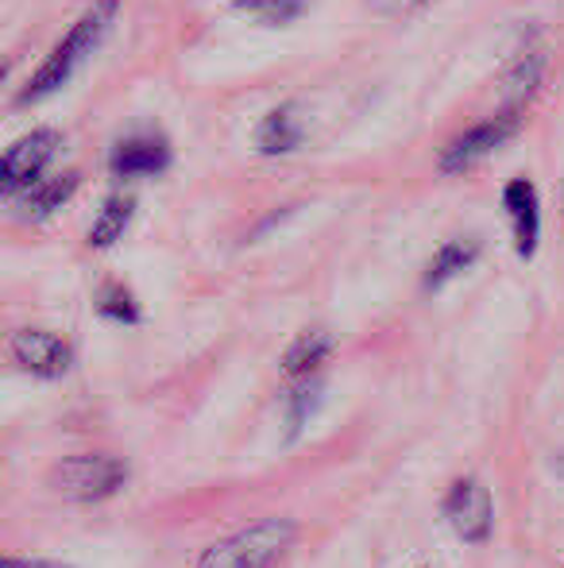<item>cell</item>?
Here are the masks:
<instances>
[{
	"instance_id": "17",
	"label": "cell",
	"mask_w": 564,
	"mask_h": 568,
	"mask_svg": "<svg viewBox=\"0 0 564 568\" xmlns=\"http://www.w3.org/2000/svg\"><path fill=\"white\" fill-rule=\"evenodd\" d=\"M236 12L252 16L256 23H267V28H283V23L298 20L301 16V0H233Z\"/></svg>"
},
{
	"instance_id": "19",
	"label": "cell",
	"mask_w": 564,
	"mask_h": 568,
	"mask_svg": "<svg viewBox=\"0 0 564 568\" xmlns=\"http://www.w3.org/2000/svg\"><path fill=\"white\" fill-rule=\"evenodd\" d=\"M429 0H368V8L376 16H410V12H418V8H425Z\"/></svg>"
},
{
	"instance_id": "18",
	"label": "cell",
	"mask_w": 564,
	"mask_h": 568,
	"mask_svg": "<svg viewBox=\"0 0 564 568\" xmlns=\"http://www.w3.org/2000/svg\"><path fill=\"white\" fill-rule=\"evenodd\" d=\"M317 403H321V379H306L290 395V418H286V437H290V442L301 434V426H306L309 414L317 410Z\"/></svg>"
},
{
	"instance_id": "8",
	"label": "cell",
	"mask_w": 564,
	"mask_h": 568,
	"mask_svg": "<svg viewBox=\"0 0 564 568\" xmlns=\"http://www.w3.org/2000/svg\"><path fill=\"white\" fill-rule=\"evenodd\" d=\"M12 356L35 379H62L70 372V364H74V348L47 329H16Z\"/></svg>"
},
{
	"instance_id": "12",
	"label": "cell",
	"mask_w": 564,
	"mask_h": 568,
	"mask_svg": "<svg viewBox=\"0 0 564 568\" xmlns=\"http://www.w3.org/2000/svg\"><path fill=\"white\" fill-rule=\"evenodd\" d=\"M82 186V174L78 171H62L54 179H43L39 186H31L28 194L20 197V217L23 221H47L70 202Z\"/></svg>"
},
{
	"instance_id": "16",
	"label": "cell",
	"mask_w": 564,
	"mask_h": 568,
	"mask_svg": "<svg viewBox=\"0 0 564 568\" xmlns=\"http://www.w3.org/2000/svg\"><path fill=\"white\" fill-rule=\"evenodd\" d=\"M98 314L116 325H140V302L124 283H105L98 294Z\"/></svg>"
},
{
	"instance_id": "20",
	"label": "cell",
	"mask_w": 564,
	"mask_h": 568,
	"mask_svg": "<svg viewBox=\"0 0 564 568\" xmlns=\"http://www.w3.org/2000/svg\"><path fill=\"white\" fill-rule=\"evenodd\" d=\"M0 568H70V565H59V561H35V557H4Z\"/></svg>"
},
{
	"instance_id": "2",
	"label": "cell",
	"mask_w": 564,
	"mask_h": 568,
	"mask_svg": "<svg viewBox=\"0 0 564 568\" xmlns=\"http://www.w3.org/2000/svg\"><path fill=\"white\" fill-rule=\"evenodd\" d=\"M298 538V526L290 518H264L233 538L205 549L197 568H271Z\"/></svg>"
},
{
	"instance_id": "14",
	"label": "cell",
	"mask_w": 564,
	"mask_h": 568,
	"mask_svg": "<svg viewBox=\"0 0 564 568\" xmlns=\"http://www.w3.org/2000/svg\"><path fill=\"white\" fill-rule=\"evenodd\" d=\"M480 260V240H449V244H441L433 252V260H429L425 275H422V286L425 291H441L449 278H457L460 271H468L472 263Z\"/></svg>"
},
{
	"instance_id": "5",
	"label": "cell",
	"mask_w": 564,
	"mask_h": 568,
	"mask_svg": "<svg viewBox=\"0 0 564 568\" xmlns=\"http://www.w3.org/2000/svg\"><path fill=\"white\" fill-rule=\"evenodd\" d=\"M59 143L62 135L54 128H31L28 135H20L0 159V190H4V197H23L31 186H39L43 182L39 174L47 171Z\"/></svg>"
},
{
	"instance_id": "13",
	"label": "cell",
	"mask_w": 564,
	"mask_h": 568,
	"mask_svg": "<svg viewBox=\"0 0 564 568\" xmlns=\"http://www.w3.org/2000/svg\"><path fill=\"white\" fill-rule=\"evenodd\" d=\"M332 356V337H329V329H306V333H298L294 337V344L286 348V356H283V372L290 375V379H317V367L325 364V359Z\"/></svg>"
},
{
	"instance_id": "7",
	"label": "cell",
	"mask_w": 564,
	"mask_h": 568,
	"mask_svg": "<svg viewBox=\"0 0 564 568\" xmlns=\"http://www.w3.org/2000/svg\"><path fill=\"white\" fill-rule=\"evenodd\" d=\"M444 518L452 523V530L472 546H483L495 530V503L491 491L475 476H464L452 484V491L444 495Z\"/></svg>"
},
{
	"instance_id": "4",
	"label": "cell",
	"mask_w": 564,
	"mask_h": 568,
	"mask_svg": "<svg viewBox=\"0 0 564 568\" xmlns=\"http://www.w3.org/2000/svg\"><path fill=\"white\" fill-rule=\"evenodd\" d=\"M545 67H550V43H545V31L537 23H522L519 36H514V47L506 54L503 67V98L511 105V113H519L530 98L537 93L545 78Z\"/></svg>"
},
{
	"instance_id": "6",
	"label": "cell",
	"mask_w": 564,
	"mask_h": 568,
	"mask_svg": "<svg viewBox=\"0 0 564 568\" xmlns=\"http://www.w3.org/2000/svg\"><path fill=\"white\" fill-rule=\"evenodd\" d=\"M514 132H519V113H511V109L499 113V116H491V120H480V124H472L468 132H460L457 140L441 151L437 166H441V174L472 171L475 163H483L488 155H495V151L503 148Z\"/></svg>"
},
{
	"instance_id": "9",
	"label": "cell",
	"mask_w": 564,
	"mask_h": 568,
	"mask_svg": "<svg viewBox=\"0 0 564 568\" xmlns=\"http://www.w3.org/2000/svg\"><path fill=\"white\" fill-rule=\"evenodd\" d=\"M171 166V143L158 132H136L124 135L109 155V171L116 179H155Z\"/></svg>"
},
{
	"instance_id": "3",
	"label": "cell",
	"mask_w": 564,
	"mask_h": 568,
	"mask_svg": "<svg viewBox=\"0 0 564 568\" xmlns=\"http://www.w3.org/2000/svg\"><path fill=\"white\" fill-rule=\"evenodd\" d=\"M124 484H129V464L116 460V456H105V453L66 456V460H59L51 471L54 491L66 495L70 503H82V507L113 499Z\"/></svg>"
},
{
	"instance_id": "10",
	"label": "cell",
	"mask_w": 564,
	"mask_h": 568,
	"mask_svg": "<svg viewBox=\"0 0 564 568\" xmlns=\"http://www.w3.org/2000/svg\"><path fill=\"white\" fill-rule=\"evenodd\" d=\"M503 205L514 225V252H519V260H534L537 244H542V202H537V186L530 179H511L503 190Z\"/></svg>"
},
{
	"instance_id": "1",
	"label": "cell",
	"mask_w": 564,
	"mask_h": 568,
	"mask_svg": "<svg viewBox=\"0 0 564 568\" xmlns=\"http://www.w3.org/2000/svg\"><path fill=\"white\" fill-rule=\"evenodd\" d=\"M116 8H121V0H93L74 20V28L51 47V54H47L43 67L28 78V85L16 93V105H39V101H47L51 93H59L62 85L74 78V70L98 51L101 39L109 36V28H113V20H116Z\"/></svg>"
},
{
	"instance_id": "11",
	"label": "cell",
	"mask_w": 564,
	"mask_h": 568,
	"mask_svg": "<svg viewBox=\"0 0 564 568\" xmlns=\"http://www.w3.org/2000/svg\"><path fill=\"white\" fill-rule=\"evenodd\" d=\"M298 143H301V120H298V105H294V101H283V105H275L271 113L259 120V128H256L259 155H267V159L290 155Z\"/></svg>"
},
{
	"instance_id": "15",
	"label": "cell",
	"mask_w": 564,
	"mask_h": 568,
	"mask_svg": "<svg viewBox=\"0 0 564 568\" xmlns=\"http://www.w3.org/2000/svg\"><path fill=\"white\" fill-rule=\"evenodd\" d=\"M132 213H136V202H132L129 194H113V197H109V202L101 205L93 229H90V247H98V252L113 247L116 240L124 236V229L132 225Z\"/></svg>"
}]
</instances>
